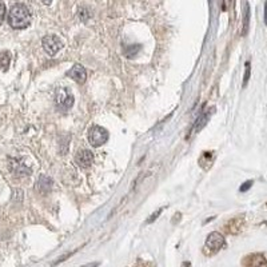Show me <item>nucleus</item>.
I'll list each match as a JSON object with an SVG mask.
<instances>
[{
    "mask_svg": "<svg viewBox=\"0 0 267 267\" xmlns=\"http://www.w3.org/2000/svg\"><path fill=\"white\" fill-rule=\"evenodd\" d=\"M250 259L251 262H244L246 265H253V266H262V265H267V261H265V258L262 255H250Z\"/></svg>",
    "mask_w": 267,
    "mask_h": 267,
    "instance_id": "10",
    "label": "nucleus"
},
{
    "mask_svg": "<svg viewBox=\"0 0 267 267\" xmlns=\"http://www.w3.org/2000/svg\"><path fill=\"white\" fill-rule=\"evenodd\" d=\"M248 78H250V63H246V74H244V79H243L244 86H246V83H247Z\"/></svg>",
    "mask_w": 267,
    "mask_h": 267,
    "instance_id": "13",
    "label": "nucleus"
},
{
    "mask_svg": "<svg viewBox=\"0 0 267 267\" xmlns=\"http://www.w3.org/2000/svg\"><path fill=\"white\" fill-rule=\"evenodd\" d=\"M75 162L81 168H87V167H90L92 164V162H94V155H92L90 150H80L75 155Z\"/></svg>",
    "mask_w": 267,
    "mask_h": 267,
    "instance_id": "6",
    "label": "nucleus"
},
{
    "mask_svg": "<svg viewBox=\"0 0 267 267\" xmlns=\"http://www.w3.org/2000/svg\"><path fill=\"white\" fill-rule=\"evenodd\" d=\"M55 100H56V105L59 108H62V110H68V108H71L72 106H74V95H72L71 92L66 88H59L56 91V95H55Z\"/></svg>",
    "mask_w": 267,
    "mask_h": 267,
    "instance_id": "5",
    "label": "nucleus"
},
{
    "mask_svg": "<svg viewBox=\"0 0 267 267\" xmlns=\"http://www.w3.org/2000/svg\"><path fill=\"white\" fill-rule=\"evenodd\" d=\"M108 131L100 126H92L88 131V142L92 147H100L107 142Z\"/></svg>",
    "mask_w": 267,
    "mask_h": 267,
    "instance_id": "2",
    "label": "nucleus"
},
{
    "mask_svg": "<svg viewBox=\"0 0 267 267\" xmlns=\"http://www.w3.org/2000/svg\"><path fill=\"white\" fill-rule=\"evenodd\" d=\"M42 43H43L44 51L48 55H51V56L56 55L60 51V48L63 47L62 40H60V38H57L56 35H47V36H44Z\"/></svg>",
    "mask_w": 267,
    "mask_h": 267,
    "instance_id": "4",
    "label": "nucleus"
},
{
    "mask_svg": "<svg viewBox=\"0 0 267 267\" xmlns=\"http://www.w3.org/2000/svg\"><path fill=\"white\" fill-rule=\"evenodd\" d=\"M224 246L223 235L219 233H211L209 238L206 239L205 253L206 254H216L220 248Z\"/></svg>",
    "mask_w": 267,
    "mask_h": 267,
    "instance_id": "3",
    "label": "nucleus"
},
{
    "mask_svg": "<svg viewBox=\"0 0 267 267\" xmlns=\"http://www.w3.org/2000/svg\"><path fill=\"white\" fill-rule=\"evenodd\" d=\"M139 50H140V46H136V47H135V46H133V47H131V51H130V50H126V53H127V56L131 57V55H133V53H138Z\"/></svg>",
    "mask_w": 267,
    "mask_h": 267,
    "instance_id": "12",
    "label": "nucleus"
},
{
    "mask_svg": "<svg viewBox=\"0 0 267 267\" xmlns=\"http://www.w3.org/2000/svg\"><path fill=\"white\" fill-rule=\"evenodd\" d=\"M251 186H253V181L246 182L244 185H242V186H240V191H242V192H244V191H247Z\"/></svg>",
    "mask_w": 267,
    "mask_h": 267,
    "instance_id": "14",
    "label": "nucleus"
},
{
    "mask_svg": "<svg viewBox=\"0 0 267 267\" xmlns=\"http://www.w3.org/2000/svg\"><path fill=\"white\" fill-rule=\"evenodd\" d=\"M67 75L71 78V79H74L75 81H78V83H84L87 79L86 68L83 66H80V64H75V66L72 67L71 70L68 71Z\"/></svg>",
    "mask_w": 267,
    "mask_h": 267,
    "instance_id": "7",
    "label": "nucleus"
},
{
    "mask_svg": "<svg viewBox=\"0 0 267 267\" xmlns=\"http://www.w3.org/2000/svg\"><path fill=\"white\" fill-rule=\"evenodd\" d=\"M12 163H14V167H12L11 170H12V172H14L15 175H29V172L31 171H29L28 168H26L19 160L15 159Z\"/></svg>",
    "mask_w": 267,
    "mask_h": 267,
    "instance_id": "8",
    "label": "nucleus"
},
{
    "mask_svg": "<svg viewBox=\"0 0 267 267\" xmlns=\"http://www.w3.org/2000/svg\"><path fill=\"white\" fill-rule=\"evenodd\" d=\"M265 22H266L267 24V3H266V7H265Z\"/></svg>",
    "mask_w": 267,
    "mask_h": 267,
    "instance_id": "15",
    "label": "nucleus"
},
{
    "mask_svg": "<svg viewBox=\"0 0 267 267\" xmlns=\"http://www.w3.org/2000/svg\"><path fill=\"white\" fill-rule=\"evenodd\" d=\"M10 62H11L10 53H5V51L4 53H0V70H1V71L8 70Z\"/></svg>",
    "mask_w": 267,
    "mask_h": 267,
    "instance_id": "9",
    "label": "nucleus"
},
{
    "mask_svg": "<svg viewBox=\"0 0 267 267\" xmlns=\"http://www.w3.org/2000/svg\"><path fill=\"white\" fill-rule=\"evenodd\" d=\"M4 16H5V5L4 3L0 0V24L3 23V20H4Z\"/></svg>",
    "mask_w": 267,
    "mask_h": 267,
    "instance_id": "11",
    "label": "nucleus"
},
{
    "mask_svg": "<svg viewBox=\"0 0 267 267\" xmlns=\"http://www.w3.org/2000/svg\"><path fill=\"white\" fill-rule=\"evenodd\" d=\"M42 1H43L44 4H51V1H53V0H42Z\"/></svg>",
    "mask_w": 267,
    "mask_h": 267,
    "instance_id": "16",
    "label": "nucleus"
},
{
    "mask_svg": "<svg viewBox=\"0 0 267 267\" xmlns=\"http://www.w3.org/2000/svg\"><path fill=\"white\" fill-rule=\"evenodd\" d=\"M31 23V12L24 4H15L8 12V24L15 29L27 28Z\"/></svg>",
    "mask_w": 267,
    "mask_h": 267,
    "instance_id": "1",
    "label": "nucleus"
}]
</instances>
